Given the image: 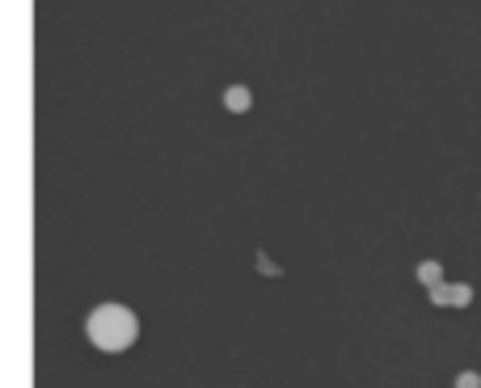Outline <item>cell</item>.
<instances>
[{
  "label": "cell",
  "instance_id": "cell-2",
  "mask_svg": "<svg viewBox=\"0 0 481 388\" xmlns=\"http://www.w3.org/2000/svg\"><path fill=\"white\" fill-rule=\"evenodd\" d=\"M253 106V93H249V85H228L224 89V110H233V114H245Z\"/></svg>",
  "mask_w": 481,
  "mask_h": 388
},
{
  "label": "cell",
  "instance_id": "cell-4",
  "mask_svg": "<svg viewBox=\"0 0 481 388\" xmlns=\"http://www.w3.org/2000/svg\"><path fill=\"white\" fill-rule=\"evenodd\" d=\"M447 291H452V308L473 304V283H447Z\"/></svg>",
  "mask_w": 481,
  "mask_h": 388
},
{
  "label": "cell",
  "instance_id": "cell-6",
  "mask_svg": "<svg viewBox=\"0 0 481 388\" xmlns=\"http://www.w3.org/2000/svg\"><path fill=\"white\" fill-rule=\"evenodd\" d=\"M258 270H262V275H283V266H279L275 257H266V253H258Z\"/></svg>",
  "mask_w": 481,
  "mask_h": 388
},
{
  "label": "cell",
  "instance_id": "cell-3",
  "mask_svg": "<svg viewBox=\"0 0 481 388\" xmlns=\"http://www.w3.org/2000/svg\"><path fill=\"white\" fill-rule=\"evenodd\" d=\"M414 275H418V283H422L427 291L447 283V279H443V266H439V262H431V257H427V262H418V270H414Z\"/></svg>",
  "mask_w": 481,
  "mask_h": 388
},
{
  "label": "cell",
  "instance_id": "cell-1",
  "mask_svg": "<svg viewBox=\"0 0 481 388\" xmlns=\"http://www.w3.org/2000/svg\"><path fill=\"white\" fill-rule=\"evenodd\" d=\"M85 338H89V346L101 350V354H123V350H131V346L140 342V317H136L127 304L106 300V304L89 308V317H85Z\"/></svg>",
  "mask_w": 481,
  "mask_h": 388
},
{
  "label": "cell",
  "instance_id": "cell-7",
  "mask_svg": "<svg viewBox=\"0 0 481 388\" xmlns=\"http://www.w3.org/2000/svg\"><path fill=\"white\" fill-rule=\"evenodd\" d=\"M456 388H481V372H460L456 376Z\"/></svg>",
  "mask_w": 481,
  "mask_h": 388
},
{
  "label": "cell",
  "instance_id": "cell-5",
  "mask_svg": "<svg viewBox=\"0 0 481 388\" xmlns=\"http://www.w3.org/2000/svg\"><path fill=\"white\" fill-rule=\"evenodd\" d=\"M427 300H431L435 308H452V291H447V283H443V287H431L427 291Z\"/></svg>",
  "mask_w": 481,
  "mask_h": 388
}]
</instances>
